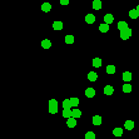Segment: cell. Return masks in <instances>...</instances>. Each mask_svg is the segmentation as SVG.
I'll list each match as a JSON object with an SVG mask.
<instances>
[{"mask_svg": "<svg viewBox=\"0 0 139 139\" xmlns=\"http://www.w3.org/2000/svg\"><path fill=\"white\" fill-rule=\"evenodd\" d=\"M130 36H132V29H130V28H128V29H125V30L120 31V38H122L123 40L129 39Z\"/></svg>", "mask_w": 139, "mask_h": 139, "instance_id": "6da1fadb", "label": "cell"}, {"mask_svg": "<svg viewBox=\"0 0 139 139\" xmlns=\"http://www.w3.org/2000/svg\"><path fill=\"white\" fill-rule=\"evenodd\" d=\"M66 125H68L69 128H75V127H77V119H75V118H69V119L66 120Z\"/></svg>", "mask_w": 139, "mask_h": 139, "instance_id": "7a4b0ae2", "label": "cell"}, {"mask_svg": "<svg viewBox=\"0 0 139 139\" xmlns=\"http://www.w3.org/2000/svg\"><path fill=\"white\" fill-rule=\"evenodd\" d=\"M124 128H125L127 130H133V128H134V122H133V120H125Z\"/></svg>", "mask_w": 139, "mask_h": 139, "instance_id": "3957f363", "label": "cell"}, {"mask_svg": "<svg viewBox=\"0 0 139 139\" xmlns=\"http://www.w3.org/2000/svg\"><path fill=\"white\" fill-rule=\"evenodd\" d=\"M117 26H118V29L122 31V30H125V29H128V24L123 21V20H120V21H118V24H117Z\"/></svg>", "mask_w": 139, "mask_h": 139, "instance_id": "277c9868", "label": "cell"}, {"mask_svg": "<svg viewBox=\"0 0 139 139\" xmlns=\"http://www.w3.org/2000/svg\"><path fill=\"white\" fill-rule=\"evenodd\" d=\"M63 117H64V118H68V119L72 118V117H73V110H72V109H64V110H63Z\"/></svg>", "mask_w": 139, "mask_h": 139, "instance_id": "5b68a950", "label": "cell"}, {"mask_svg": "<svg viewBox=\"0 0 139 139\" xmlns=\"http://www.w3.org/2000/svg\"><path fill=\"white\" fill-rule=\"evenodd\" d=\"M85 95H87L88 98H93V96L95 95V89H94V88H87V89H85Z\"/></svg>", "mask_w": 139, "mask_h": 139, "instance_id": "8992f818", "label": "cell"}, {"mask_svg": "<svg viewBox=\"0 0 139 139\" xmlns=\"http://www.w3.org/2000/svg\"><path fill=\"white\" fill-rule=\"evenodd\" d=\"M122 77H123L124 81H125V83H128V81H130V80H132V73H130V72H124Z\"/></svg>", "mask_w": 139, "mask_h": 139, "instance_id": "52a82bcc", "label": "cell"}, {"mask_svg": "<svg viewBox=\"0 0 139 139\" xmlns=\"http://www.w3.org/2000/svg\"><path fill=\"white\" fill-rule=\"evenodd\" d=\"M93 9L94 10H100L102 9V1L100 0H94L93 1Z\"/></svg>", "mask_w": 139, "mask_h": 139, "instance_id": "ba28073f", "label": "cell"}, {"mask_svg": "<svg viewBox=\"0 0 139 139\" xmlns=\"http://www.w3.org/2000/svg\"><path fill=\"white\" fill-rule=\"evenodd\" d=\"M104 21H105V24H112L113 21H114V18H113V15L112 14H105L104 15Z\"/></svg>", "mask_w": 139, "mask_h": 139, "instance_id": "9c48e42d", "label": "cell"}, {"mask_svg": "<svg viewBox=\"0 0 139 139\" xmlns=\"http://www.w3.org/2000/svg\"><path fill=\"white\" fill-rule=\"evenodd\" d=\"M114 93V88L112 87V85H105V88H104V94L105 95H112Z\"/></svg>", "mask_w": 139, "mask_h": 139, "instance_id": "30bf717a", "label": "cell"}, {"mask_svg": "<svg viewBox=\"0 0 139 139\" xmlns=\"http://www.w3.org/2000/svg\"><path fill=\"white\" fill-rule=\"evenodd\" d=\"M63 108L64 109H72V102H70V99H64L63 100Z\"/></svg>", "mask_w": 139, "mask_h": 139, "instance_id": "8fae6325", "label": "cell"}, {"mask_svg": "<svg viewBox=\"0 0 139 139\" xmlns=\"http://www.w3.org/2000/svg\"><path fill=\"white\" fill-rule=\"evenodd\" d=\"M85 21H87L88 24H93V23L95 21V16L93 15V14H87V15H85Z\"/></svg>", "mask_w": 139, "mask_h": 139, "instance_id": "7c38bea8", "label": "cell"}, {"mask_svg": "<svg viewBox=\"0 0 139 139\" xmlns=\"http://www.w3.org/2000/svg\"><path fill=\"white\" fill-rule=\"evenodd\" d=\"M53 29H54V30H62L63 23L62 21H54V23H53Z\"/></svg>", "mask_w": 139, "mask_h": 139, "instance_id": "4fadbf2b", "label": "cell"}, {"mask_svg": "<svg viewBox=\"0 0 139 139\" xmlns=\"http://www.w3.org/2000/svg\"><path fill=\"white\" fill-rule=\"evenodd\" d=\"M88 79H89L90 81H95V80L98 79V74H96L95 72H89V73H88Z\"/></svg>", "mask_w": 139, "mask_h": 139, "instance_id": "5bb4252c", "label": "cell"}, {"mask_svg": "<svg viewBox=\"0 0 139 139\" xmlns=\"http://www.w3.org/2000/svg\"><path fill=\"white\" fill-rule=\"evenodd\" d=\"M93 124L94 125H100L102 124V117L100 115H94L93 117Z\"/></svg>", "mask_w": 139, "mask_h": 139, "instance_id": "9a60e30c", "label": "cell"}, {"mask_svg": "<svg viewBox=\"0 0 139 139\" xmlns=\"http://www.w3.org/2000/svg\"><path fill=\"white\" fill-rule=\"evenodd\" d=\"M129 16H130V19H137V18L139 16V13L137 11V9L129 10Z\"/></svg>", "mask_w": 139, "mask_h": 139, "instance_id": "2e32d148", "label": "cell"}, {"mask_svg": "<svg viewBox=\"0 0 139 139\" xmlns=\"http://www.w3.org/2000/svg\"><path fill=\"white\" fill-rule=\"evenodd\" d=\"M80 117H81V110L78 108L73 109V117H72V118H75V119H77V118H80Z\"/></svg>", "mask_w": 139, "mask_h": 139, "instance_id": "e0dca14e", "label": "cell"}, {"mask_svg": "<svg viewBox=\"0 0 139 139\" xmlns=\"http://www.w3.org/2000/svg\"><path fill=\"white\" fill-rule=\"evenodd\" d=\"M41 10L45 11V13H49V11L51 10V5H50L49 3H44V4L41 5Z\"/></svg>", "mask_w": 139, "mask_h": 139, "instance_id": "ac0fdd59", "label": "cell"}, {"mask_svg": "<svg viewBox=\"0 0 139 139\" xmlns=\"http://www.w3.org/2000/svg\"><path fill=\"white\" fill-rule=\"evenodd\" d=\"M122 134H123V129H122V128H114L113 135H115V137H122Z\"/></svg>", "mask_w": 139, "mask_h": 139, "instance_id": "d6986e66", "label": "cell"}, {"mask_svg": "<svg viewBox=\"0 0 139 139\" xmlns=\"http://www.w3.org/2000/svg\"><path fill=\"white\" fill-rule=\"evenodd\" d=\"M41 46H43L44 49H49V48L51 46V41H50L49 39H44V40L41 41Z\"/></svg>", "mask_w": 139, "mask_h": 139, "instance_id": "ffe728a7", "label": "cell"}, {"mask_svg": "<svg viewBox=\"0 0 139 139\" xmlns=\"http://www.w3.org/2000/svg\"><path fill=\"white\" fill-rule=\"evenodd\" d=\"M99 30L102 31V33H108L109 25L108 24H105V23H104V24H100V25H99Z\"/></svg>", "mask_w": 139, "mask_h": 139, "instance_id": "44dd1931", "label": "cell"}, {"mask_svg": "<svg viewBox=\"0 0 139 139\" xmlns=\"http://www.w3.org/2000/svg\"><path fill=\"white\" fill-rule=\"evenodd\" d=\"M102 65V59L100 58H94L93 59V66L94 68H99Z\"/></svg>", "mask_w": 139, "mask_h": 139, "instance_id": "7402d4cb", "label": "cell"}, {"mask_svg": "<svg viewBox=\"0 0 139 139\" xmlns=\"http://www.w3.org/2000/svg\"><path fill=\"white\" fill-rule=\"evenodd\" d=\"M123 88V92L124 93H130L132 92V85L130 84H128V83H124V85L122 87Z\"/></svg>", "mask_w": 139, "mask_h": 139, "instance_id": "603a6c76", "label": "cell"}, {"mask_svg": "<svg viewBox=\"0 0 139 139\" xmlns=\"http://www.w3.org/2000/svg\"><path fill=\"white\" fill-rule=\"evenodd\" d=\"M70 102H72V107L73 108H77L78 105H79V98H70Z\"/></svg>", "mask_w": 139, "mask_h": 139, "instance_id": "cb8c5ba5", "label": "cell"}, {"mask_svg": "<svg viewBox=\"0 0 139 139\" xmlns=\"http://www.w3.org/2000/svg\"><path fill=\"white\" fill-rule=\"evenodd\" d=\"M74 40H75V39H74L73 35H66V36H65V43H66V44H73Z\"/></svg>", "mask_w": 139, "mask_h": 139, "instance_id": "d4e9b609", "label": "cell"}, {"mask_svg": "<svg viewBox=\"0 0 139 139\" xmlns=\"http://www.w3.org/2000/svg\"><path fill=\"white\" fill-rule=\"evenodd\" d=\"M49 108H58V102L55 99H50L49 100Z\"/></svg>", "mask_w": 139, "mask_h": 139, "instance_id": "484cf974", "label": "cell"}, {"mask_svg": "<svg viewBox=\"0 0 139 139\" xmlns=\"http://www.w3.org/2000/svg\"><path fill=\"white\" fill-rule=\"evenodd\" d=\"M105 70H107L108 74H114V73H115V66H114V65H108Z\"/></svg>", "mask_w": 139, "mask_h": 139, "instance_id": "4316f807", "label": "cell"}, {"mask_svg": "<svg viewBox=\"0 0 139 139\" xmlns=\"http://www.w3.org/2000/svg\"><path fill=\"white\" fill-rule=\"evenodd\" d=\"M85 139H95V133L88 132V133L85 134Z\"/></svg>", "mask_w": 139, "mask_h": 139, "instance_id": "83f0119b", "label": "cell"}, {"mask_svg": "<svg viewBox=\"0 0 139 139\" xmlns=\"http://www.w3.org/2000/svg\"><path fill=\"white\" fill-rule=\"evenodd\" d=\"M49 113L50 114H57L58 113V108H49Z\"/></svg>", "mask_w": 139, "mask_h": 139, "instance_id": "f1b7e54d", "label": "cell"}, {"mask_svg": "<svg viewBox=\"0 0 139 139\" xmlns=\"http://www.w3.org/2000/svg\"><path fill=\"white\" fill-rule=\"evenodd\" d=\"M60 4L62 5H68L69 4V0H60Z\"/></svg>", "mask_w": 139, "mask_h": 139, "instance_id": "f546056e", "label": "cell"}, {"mask_svg": "<svg viewBox=\"0 0 139 139\" xmlns=\"http://www.w3.org/2000/svg\"><path fill=\"white\" fill-rule=\"evenodd\" d=\"M135 9H137V11H138V13H139V5H138V6H137V8H135Z\"/></svg>", "mask_w": 139, "mask_h": 139, "instance_id": "4dcf8cb0", "label": "cell"}]
</instances>
